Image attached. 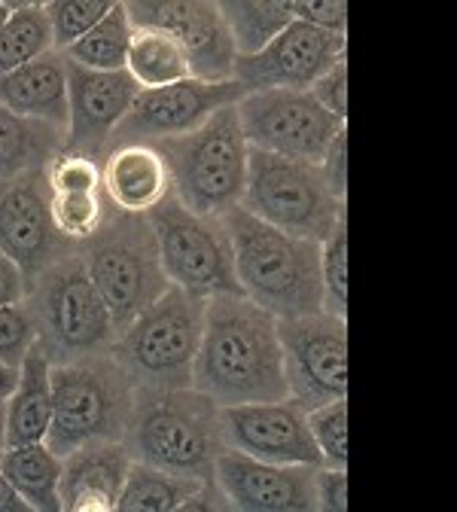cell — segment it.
<instances>
[{"mask_svg": "<svg viewBox=\"0 0 457 512\" xmlns=\"http://www.w3.org/2000/svg\"><path fill=\"white\" fill-rule=\"evenodd\" d=\"M107 208L110 202L104 199V192H52V223L74 244L101 229Z\"/></svg>", "mask_w": 457, "mask_h": 512, "instance_id": "obj_32", "label": "cell"}, {"mask_svg": "<svg viewBox=\"0 0 457 512\" xmlns=\"http://www.w3.org/2000/svg\"><path fill=\"white\" fill-rule=\"evenodd\" d=\"M28 296V278L22 272V266L0 250V308L7 305H19Z\"/></svg>", "mask_w": 457, "mask_h": 512, "instance_id": "obj_41", "label": "cell"}, {"mask_svg": "<svg viewBox=\"0 0 457 512\" xmlns=\"http://www.w3.org/2000/svg\"><path fill=\"white\" fill-rule=\"evenodd\" d=\"M208 479H192L180 473H168L162 467L132 461L128 476L119 491L116 509L122 512H174L199 491Z\"/></svg>", "mask_w": 457, "mask_h": 512, "instance_id": "obj_26", "label": "cell"}, {"mask_svg": "<svg viewBox=\"0 0 457 512\" xmlns=\"http://www.w3.org/2000/svg\"><path fill=\"white\" fill-rule=\"evenodd\" d=\"M238 116L250 147L314 165H320L333 138L348 128L342 119L326 113L311 92L293 89L250 92L238 101Z\"/></svg>", "mask_w": 457, "mask_h": 512, "instance_id": "obj_11", "label": "cell"}, {"mask_svg": "<svg viewBox=\"0 0 457 512\" xmlns=\"http://www.w3.org/2000/svg\"><path fill=\"white\" fill-rule=\"evenodd\" d=\"M37 345V330L25 302L0 308V363L22 366L25 354Z\"/></svg>", "mask_w": 457, "mask_h": 512, "instance_id": "obj_36", "label": "cell"}, {"mask_svg": "<svg viewBox=\"0 0 457 512\" xmlns=\"http://www.w3.org/2000/svg\"><path fill=\"white\" fill-rule=\"evenodd\" d=\"M49 378L52 421L43 442L55 455L64 458L95 442H122L138 388L110 351L58 363L49 369Z\"/></svg>", "mask_w": 457, "mask_h": 512, "instance_id": "obj_6", "label": "cell"}, {"mask_svg": "<svg viewBox=\"0 0 457 512\" xmlns=\"http://www.w3.org/2000/svg\"><path fill=\"white\" fill-rule=\"evenodd\" d=\"M25 308L37 330V345L52 366L110 351L116 327L80 250L58 256L31 284Z\"/></svg>", "mask_w": 457, "mask_h": 512, "instance_id": "obj_4", "label": "cell"}, {"mask_svg": "<svg viewBox=\"0 0 457 512\" xmlns=\"http://www.w3.org/2000/svg\"><path fill=\"white\" fill-rule=\"evenodd\" d=\"M16 384H19V366L0 363V406H7V400L16 391Z\"/></svg>", "mask_w": 457, "mask_h": 512, "instance_id": "obj_43", "label": "cell"}, {"mask_svg": "<svg viewBox=\"0 0 457 512\" xmlns=\"http://www.w3.org/2000/svg\"><path fill=\"white\" fill-rule=\"evenodd\" d=\"M110 7H113L110 0H52V4H46L52 49L55 52L71 49L110 13Z\"/></svg>", "mask_w": 457, "mask_h": 512, "instance_id": "obj_33", "label": "cell"}, {"mask_svg": "<svg viewBox=\"0 0 457 512\" xmlns=\"http://www.w3.org/2000/svg\"><path fill=\"white\" fill-rule=\"evenodd\" d=\"M320 174L333 196L345 202V196H348V128H342V132L333 138L330 150L323 153Z\"/></svg>", "mask_w": 457, "mask_h": 512, "instance_id": "obj_40", "label": "cell"}, {"mask_svg": "<svg viewBox=\"0 0 457 512\" xmlns=\"http://www.w3.org/2000/svg\"><path fill=\"white\" fill-rule=\"evenodd\" d=\"M223 442L238 452L269 464L320 467L323 455L308 430V412L293 400L241 403L220 409Z\"/></svg>", "mask_w": 457, "mask_h": 512, "instance_id": "obj_17", "label": "cell"}, {"mask_svg": "<svg viewBox=\"0 0 457 512\" xmlns=\"http://www.w3.org/2000/svg\"><path fill=\"white\" fill-rule=\"evenodd\" d=\"M64 147V132L0 107V180L46 168Z\"/></svg>", "mask_w": 457, "mask_h": 512, "instance_id": "obj_25", "label": "cell"}, {"mask_svg": "<svg viewBox=\"0 0 457 512\" xmlns=\"http://www.w3.org/2000/svg\"><path fill=\"white\" fill-rule=\"evenodd\" d=\"M214 482L223 491L229 509H241V512L317 509L314 467L305 464H269L226 445L214 464Z\"/></svg>", "mask_w": 457, "mask_h": 512, "instance_id": "obj_18", "label": "cell"}, {"mask_svg": "<svg viewBox=\"0 0 457 512\" xmlns=\"http://www.w3.org/2000/svg\"><path fill=\"white\" fill-rule=\"evenodd\" d=\"M52 192H101V159L61 147L46 165Z\"/></svg>", "mask_w": 457, "mask_h": 512, "instance_id": "obj_35", "label": "cell"}, {"mask_svg": "<svg viewBox=\"0 0 457 512\" xmlns=\"http://www.w3.org/2000/svg\"><path fill=\"white\" fill-rule=\"evenodd\" d=\"M61 464L64 458L55 455L46 442L7 445L0 455V470L13 482L19 497L37 512L61 509Z\"/></svg>", "mask_w": 457, "mask_h": 512, "instance_id": "obj_24", "label": "cell"}, {"mask_svg": "<svg viewBox=\"0 0 457 512\" xmlns=\"http://www.w3.org/2000/svg\"><path fill=\"white\" fill-rule=\"evenodd\" d=\"M77 247L80 244L68 241L52 223L46 168L0 180V250L22 266L28 284L58 256H68Z\"/></svg>", "mask_w": 457, "mask_h": 512, "instance_id": "obj_16", "label": "cell"}, {"mask_svg": "<svg viewBox=\"0 0 457 512\" xmlns=\"http://www.w3.org/2000/svg\"><path fill=\"white\" fill-rule=\"evenodd\" d=\"M244 95L247 92L235 80L205 83L195 77L162 89H141L132 110L125 113V119L113 132L107 153L125 144H156V141L189 135L217 110L238 104Z\"/></svg>", "mask_w": 457, "mask_h": 512, "instance_id": "obj_13", "label": "cell"}, {"mask_svg": "<svg viewBox=\"0 0 457 512\" xmlns=\"http://www.w3.org/2000/svg\"><path fill=\"white\" fill-rule=\"evenodd\" d=\"M7 19H10V4H7V0H0V31H4Z\"/></svg>", "mask_w": 457, "mask_h": 512, "instance_id": "obj_45", "label": "cell"}, {"mask_svg": "<svg viewBox=\"0 0 457 512\" xmlns=\"http://www.w3.org/2000/svg\"><path fill=\"white\" fill-rule=\"evenodd\" d=\"M156 235L159 263L171 287L211 299L220 293L244 296L235 278L232 241L223 217H199L177 202L174 192L147 214Z\"/></svg>", "mask_w": 457, "mask_h": 512, "instance_id": "obj_10", "label": "cell"}, {"mask_svg": "<svg viewBox=\"0 0 457 512\" xmlns=\"http://www.w3.org/2000/svg\"><path fill=\"white\" fill-rule=\"evenodd\" d=\"M320 284H323V314L348 317V214L336 223L320 244Z\"/></svg>", "mask_w": 457, "mask_h": 512, "instance_id": "obj_31", "label": "cell"}, {"mask_svg": "<svg viewBox=\"0 0 457 512\" xmlns=\"http://www.w3.org/2000/svg\"><path fill=\"white\" fill-rule=\"evenodd\" d=\"M308 92L326 113H333L336 119L348 122V61L342 58L339 64H333V68L326 71Z\"/></svg>", "mask_w": 457, "mask_h": 512, "instance_id": "obj_37", "label": "cell"}, {"mask_svg": "<svg viewBox=\"0 0 457 512\" xmlns=\"http://www.w3.org/2000/svg\"><path fill=\"white\" fill-rule=\"evenodd\" d=\"M314 500L317 509L345 512L348 509V470L345 467H314Z\"/></svg>", "mask_w": 457, "mask_h": 512, "instance_id": "obj_39", "label": "cell"}, {"mask_svg": "<svg viewBox=\"0 0 457 512\" xmlns=\"http://www.w3.org/2000/svg\"><path fill=\"white\" fill-rule=\"evenodd\" d=\"M31 506L19 497V491L13 488V482L0 470V512H28Z\"/></svg>", "mask_w": 457, "mask_h": 512, "instance_id": "obj_42", "label": "cell"}, {"mask_svg": "<svg viewBox=\"0 0 457 512\" xmlns=\"http://www.w3.org/2000/svg\"><path fill=\"white\" fill-rule=\"evenodd\" d=\"M52 363L34 345L22 366H19V384L13 397L7 400V445H25V442H43L52 421Z\"/></svg>", "mask_w": 457, "mask_h": 512, "instance_id": "obj_23", "label": "cell"}, {"mask_svg": "<svg viewBox=\"0 0 457 512\" xmlns=\"http://www.w3.org/2000/svg\"><path fill=\"white\" fill-rule=\"evenodd\" d=\"M125 442H95L64 455L61 464V509L68 512H113L122 482L132 467Z\"/></svg>", "mask_w": 457, "mask_h": 512, "instance_id": "obj_20", "label": "cell"}, {"mask_svg": "<svg viewBox=\"0 0 457 512\" xmlns=\"http://www.w3.org/2000/svg\"><path fill=\"white\" fill-rule=\"evenodd\" d=\"M241 293L278 320L320 314V244L287 235L247 214L241 205L223 214Z\"/></svg>", "mask_w": 457, "mask_h": 512, "instance_id": "obj_2", "label": "cell"}, {"mask_svg": "<svg viewBox=\"0 0 457 512\" xmlns=\"http://www.w3.org/2000/svg\"><path fill=\"white\" fill-rule=\"evenodd\" d=\"M77 250L110 308L116 333H122L171 287L159 263V247L147 214H122L110 205L101 229L80 241Z\"/></svg>", "mask_w": 457, "mask_h": 512, "instance_id": "obj_8", "label": "cell"}, {"mask_svg": "<svg viewBox=\"0 0 457 512\" xmlns=\"http://www.w3.org/2000/svg\"><path fill=\"white\" fill-rule=\"evenodd\" d=\"M290 397L317 409L348 397V324L330 314L278 320Z\"/></svg>", "mask_w": 457, "mask_h": 512, "instance_id": "obj_12", "label": "cell"}, {"mask_svg": "<svg viewBox=\"0 0 457 512\" xmlns=\"http://www.w3.org/2000/svg\"><path fill=\"white\" fill-rule=\"evenodd\" d=\"M7 448V409L0 406V455H4Z\"/></svg>", "mask_w": 457, "mask_h": 512, "instance_id": "obj_44", "label": "cell"}, {"mask_svg": "<svg viewBox=\"0 0 457 512\" xmlns=\"http://www.w3.org/2000/svg\"><path fill=\"white\" fill-rule=\"evenodd\" d=\"M138 92L141 86L132 80L128 71L98 74V71H86L80 64L68 61L71 119H68V135H64V147L104 159L113 132L125 119V113L132 110Z\"/></svg>", "mask_w": 457, "mask_h": 512, "instance_id": "obj_19", "label": "cell"}, {"mask_svg": "<svg viewBox=\"0 0 457 512\" xmlns=\"http://www.w3.org/2000/svg\"><path fill=\"white\" fill-rule=\"evenodd\" d=\"M101 192L122 214H150L168 192L171 174L153 144H125L101 162Z\"/></svg>", "mask_w": 457, "mask_h": 512, "instance_id": "obj_21", "label": "cell"}, {"mask_svg": "<svg viewBox=\"0 0 457 512\" xmlns=\"http://www.w3.org/2000/svg\"><path fill=\"white\" fill-rule=\"evenodd\" d=\"M293 16L314 28L348 37V4L345 0H293Z\"/></svg>", "mask_w": 457, "mask_h": 512, "instance_id": "obj_38", "label": "cell"}, {"mask_svg": "<svg viewBox=\"0 0 457 512\" xmlns=\"http://www.w3.org/2000/svg\"><path fill=\"white\" fill-rule=\"evenodd\" d=\"M0 107L16 116L46 122L68 135V61L61 52H46L25 68L0 77Z\"/></svg>", "mask_w": 457, "mask_h": 512, "instance_id": "obj_22", "label": "cell"}, {"mask_svg": "<svg viewBox=\"0 0 457 512\" xmlns=\"http://www.w3.org/2000/svg\"><path fill=\"white\" fill-rule=\"evenodd\" d=\"M205 299L168 287L110 345L135 388H189L202 342Z\"/></svg>", "mask_w": 457, "mask_h": 512, "instance_id": "obj_7", "label": "cell"}, {"mask_svg": "<svg viewBox=\"0 0 457 512\" xmlns=\"http://www.w3.org/2000/svg\"><path fill=\"white\" fill-rule=\"evenodd\" d=\"M122 442L135 461L192 479H214L217 455L226 448L220 406L192 384L138 388Z\"/></svg>", "mask_w": 457, "mask_h": 512, "instance_id": "obj_3", "label": "cell"}, {"mask_svg": "<svg viewBox=\"0 0 457 512\" xmlns=\"http://www.w3.org/2000/svg\"><path fill=\"white\" fill-rule=\"evenodd\" d=\"M125 7L132 28H156L180 43L195 80H232L238 52L217 4L211 0H132Z\"/></svg>", "mask_w": 457, "mask_h": 512, "instance_id": "obj_14", "label": "cell"}, {"mask_svg": "<svg viewBox=\"0 0 457 512\" xmlns=\"http://www.w3.org/2000/svg\"><path fill=\"white\" fill-rule=\"evenodd\" d=\"M168 165L171 192L199 217H223L244 199L247 153L238 104L217 110L195 132L153 144Z\"/></svg>", "mask_w": 457, "mask_h": 512, "instance_id": "obj_5", "label": "cell"}, {"mask_svg": "<svg viewBox=\"0 0 457 512\" xmlns=\"http://www.w3.org/2000/svg\"><path fill=\"white\" fill-rule=\"evenodd\" d=\"M192 388L208 394L220 409L290 397L278 317L247 296L220 293L205 299Z\"/></svg>", "mask_w": 457, "mask_h": 512, "instance_id": "obj_1", "label": "cell"}, {"mask_svg": "<svg viewBox=\"0 0 457 512\" xmlns=\"http://www.w3.org/2000/svg\"><path fill=\"white\" fill-rule=\"evenodd\" d=\"M308 430L326 467H348V397L311 409Z\"/></svg>", "mask_w": 457, "mask_h": 512, "instance_id": "obj_34", "label": "cell"}, {"mask_svg": "<svg viewBox=\"0 0 457 512\" xmlns=\"http://www.w3.org/2000/svg\"><path fill=\"white\" fill-rule=\"evenodd\" d=\"M241 208L287 235L323 244L345 217V202L326 186L320 165L250 147Z\"/></svg>", "mask_w": 457, "mask_h": 512, "instance_id": "obj_9", "label": "cell"}, {"mask_svg": "<svg viewBox=\"0 0 457 512\" xmlns=\"http://www.w3.org/2000/svg\"><path fill=\"white\" fill-rule=\"evenodd\" d=\"M132 34H135V28H132V19H128V7L119 0V4H113L110 13L83 40H77L61 55L74 64H80V68H86V71L116 74V71H125Z\"/></svg>", "mask_w": 457, "mask_h": 512, "instance_id": "obj_29", "label": "cell"}, {"mask_svg": "<svg viewBox=\"0 0 457 512\" xmlns=\"http://www.w3.org/2000/svg\"><path fill=\"white\" fill-rule=\"evenodd\" d=\"M46 52H55L46 4H10V19L0 31V77L25 68Z\"/></svg>", "mask_w": 457, "mask_h": 512, "instance_id": "obj_30", "label": "cell"}, {"mask_svg": "<svg viewBox=\"0 0 457 512\" xmlns=\"http://www.w3.org/2000/svg\"><path fill=\"white\" fill-rule=\"evenodd\" d=\"M125 71L132 74V80L141 89H162V86H174L192 77L180 43L171 34L156 31V28H135Z\"/></svg>", "mask_w": 457, "mask_h": 512, "instance_id": "obj_28", "label": "cell"}, {"mask_svg": "<svg viewBox=\"0 0 457 512\" xmlns=\"http://www.w3.org/2000/svg\"><path fill=\"white\" fill-rule=\"evenodd\" d=\"M217 7L229 25L238 55L263 52L284 28L296 22L293 0H223Z\"/></svg>", "mask_w": 457, "mask_h": 512, "instance_id": "obj_27", "label": "cell"}, {"mask_svg": "<svg viewBox=\"0 0 457 512\" xmlns=\"http://www.w3.org/2000/svg\"><path fill=\"white\" fill-rule=\"evenodd\" d=\"M345 52H348V37L296 19L263 52L238 55L232 80L241 83L247 95L266 89L308 92L333 64L345 58Z\"/></svg>", "mask_w": 457, "mask_h": 512, "instance_id": "obj_15", "label": "cell"}]
</instances>
